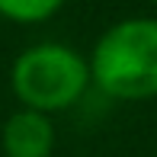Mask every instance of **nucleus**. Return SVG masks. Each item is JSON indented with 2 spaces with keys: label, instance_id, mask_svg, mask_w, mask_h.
I'll use <instances>...</instances> for the list:
<instances>
[{
  "label": "nucleus",
  "instance_id": "4",
  "mask_svg": "<svg viewBox=\"0 0 157 157\" xmlns=\"http://www.w3.org/2000/svg\"><path fill=\"white\" fill-rule=\"evenodd\" d=\"M64 6V0H0V19H10L19 26H35L52 19Z\"/></svg>",
  "mask_w": 157,
  "mask_h": 157
},
{
  "label": "nucleus",
  "instance_id": "2",
  "mask_svg": "<svg viewBox=\"0 0 157 157\" xmlns=\"http://www.w3.org/2000/svg\"><path fill=\"white\" fill-rule=\"evenodd\" d=\"M90 87V61L64 42H39L16 55L10 67V90L23 109L55 112L80 103Z\"/></svg>",
  "mask_w": 157,
  "mask_h": 157
},
{
  "label": "nucleus",
  "instance_id": "5",
  "mask_svg": "<svg viewBox=\"0 0 157 157\" xmlns=\"http://www.w3.org/2000/svg\"><path fill=\"white\" fill-rule=\"evenodd\" d=\"M154 3H157V0H154Z\"/></svg>",
  "mask_w": 157,
  "mask_h": 157
},
{
  "label": "nucleus",
  "instance_id": "3",
  "mask_svg": "<svg viewBox=\"0 0 157 157\" xmlns=\"http://www.w3.org/2000/svg\"><path fill=\"white\" fill-rule=\"evenodd\" d=\"M3 154L6 157H52L55 151V122L45 112L16 109L3 122Z\"/></svg>",
  "mask_w": 157,
  "mask_h": 157
},
{
  "label": "nucleus",
  "instance_id": "1",
  "mask_svg": "<svg viewBox=\"0 0 157 157\" xmlns=\"http://www.w3.org/2000/svg\"><path fill=\"white\" fill-rule=\"evenodd\" d=\"M90 83L122 103L157 99V19H119L93 42Z\"/></svg>",
  "mask_w": 157,
  "mask_h": 157
}]
</instances>
